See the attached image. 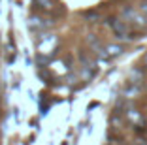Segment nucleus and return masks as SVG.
<instances>
[{
	"instance_id": "obj_4",
	"label": "nucleus",
	"mask_w": 147,
	"mask_h": 145,
	"mask_svg": "<svg viewBox=\"0 0 147 145\" xmlns=\"http://www.w3.org/2000/svg\"><path fill=\"white\" fill-rule=\"evenodd\" d=\"M40 8H45V9H51V0H34Z\"/></svg>"
},
{
	"instance_id": "obj_6",
	"label": "nucleus",
	"mask_w": 147,
	"mask_h": 145,
	"mask_svg": "<svg viewBox=\"0 0 147 145\" xmlns=\"http://www.w3.org/2000/svg\"><path fill=\"white\" fill-rule=\"evenodd\" d=\"M145 66H147V55H145Z\"/></svg>"
},
{
	"instance_id": "obj_2",
	"label": "nucleus",
	"mask_w": 147,
	"mask_h": 145,
	"mask_svg": "<svg viewBox=\"0 0 147 145\" xmlns=\"http://www.w3.org/2000/svg\"><path fill=\"white\" fill-rule=\"evenodd\" d=\"M123 19H125V23L128 26H136V28H143V26H145V21H147L145 15L136 11L134 8H125L123 9Z\"/></svg>"
},
{
	"instance_id": "obj_1",
	"label": "nucleus",
	"mask_w": 147,
	"mask_h": 145,
	"mask_svg": "<svg viewBox=\"0 0 147 145\" xmlns=\"http://www.w3.org/2000/svg\"><path fill=\"white\" fill-rule=\"evenodd\" d=\"M108 23H109V26H111L113 34H115L119 40H123V42H132L134 38H138L136 34H132V32H130L128 25H126L123 19H109Z\"/></svg>"
},
{
	"instance_id": "obj_7",
	"label": "nucleus",
	"mask_w": 147,
	"mask_h": 145,
	"mask_svg": "<svg viewBox=\"0 0 147 145\" xmlns=\"http://www.w3.org/2000/svg\"><path fill=\"white\" fill-rule=\"evenodd\" d=\"M140 145H143V143H140Z\"/></svg>"
},
{
	"instance_id": "obj_3",
	"label": "nucleus",
	"mask_w": 147,
	"mask_h": 145,
	"mask_svg": "<svg viewBox=\"0 0 147 145\" xmlns=\"http://www.w3.org/2000/svg\"><path fill=\"white\" fill-rule=\"evenodd\" d=\"M123 53V47L121 45H108L106 47V55L108 57H117Z\"/></svg>"
},
{
	"instance_id": "obj_5",
	"label": "nucleus",
	"mask_w": 147,
	"mask_h": 145,
	"mask_svg": "<svg viewBox=\"0 0 147 145\" xmlns=\"http://www.w3.org/2000/svg\"><path fill=\"white\" fill-rule=\"evenodd\" d=\"M140 11L147 17V0H142V4H140Z\"/></svg>"
}]
</instances>
